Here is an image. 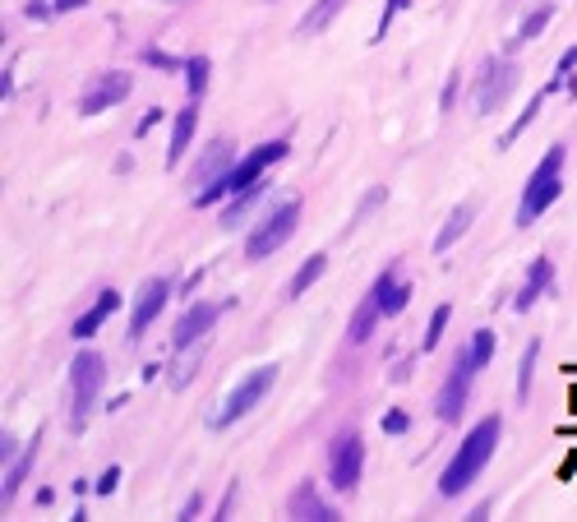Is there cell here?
<instances>
[{"mask_svg": "<svg viewBox=\"0 0 577 522\" xmlns=\"http://www.w3.org/2000/svg\"><path fill=\"white\" fill-rule=\"evenodd\" d=\"M236 158H241V153H236V144L217 134L213 144L199 148V158H194V167H190V185H199V190H204V185H213L222 171L236 167Z\"/></svg>", "mask_w": 577, "mask_h": 522, "instance_id": "4fadbf2b", "label": "cell"}, {"mask_svg": "<svg viewBox=\"0 0 577 522\" xmlns=\"http://www.w3.org/2000/svg\"><path fill=\"white\" fill-rule=\"evenodd\" d=\"M564 162H568V148L550 144V148H545V158L536 162V171L527 176L522 199H517V213H513V222L522 231H527L531 222H541L545 213L559 204V195H564Z\"/></svg>", "mask_w": 577, "mask_h": 522, "instance_id": "3957f363", "label": "cell"}, {"mask_svg": "<svg viewBox=\"0 0 577 522\" xmlns=\"http://www.w3.org/2000/svg\"><path fill=\"white\" fill-rule=\"evenodd\" d=\"M517 79H522V70L513 65V56H485L476 70V84H471V107L481 116H494L517 93Z\"/></svg>", "mask_w": 577, "mask_h": 522, "instance_id": "52a82bcc", "label": "cell"}, {"mask_svg": "<svg viewBox=\"0 0 577 522\" xmlns=\"http://www.w3.org/2000/svg\"><path fill=\"white\" fill-rule=\"evenodd\" d=\"M116 310H121V292H116V287H107V292H97V301L88 305L84 315H79V319L70 324V338H74V342H88V338L97 333V328H102L111 315H116Z\"/></svg>", "mask_w": 577, "mask_h": 522, "instance_id": "ac0fdd59", "label": "cell"}, {"mask_svg": "<svg viewBox=\"0 0 577 522\" xmlns=\"http://www.w3.org/2000/svg\"><path fill=\"white\" fill-rule=\"evenodd\" d=\"M199 278H204V268H199V273H190V278L181 282V296H185V301H190V296H194V287H199Z\"/></svg>", "mask_w": 577, "mask_h": 522, "instance_id": "f6af8a7d", "label": "cell"}, {"mask_svg": "<svg viewBox=\"0 0 577 522\" xmlns=\"http://www.w3.org/2000/svg\"><path fill=\"white\" fill-rule=\"evenodd\" d=\"M194 134H199V102H185L171 121V144H167V167H181L194 148Z\"/></svg>", "mask_w": 577, "mask_h": 522, "instance_id": "e0dca14e", "label": "cell"}, {"mask_svg": "<svg viewBox=\"0 0 577 522\" xmlns=\"http://www.w3.org/2000/svg\"><path fill=\"white\" fill-rule=\"evenodd\" d=\"M407 430H411V412L393 407V412L384 416V435H407Z\"/></svg>", "mask_w": 577, "mask_h": 522, "instance_id": "74e56055", "label": "cell"}, {"mask_svg": "<svg viewBox=\"0 0 577 522\" xmlns=\"http://www.w3.org/2000/svg\"><path fill=\"white\" fill-rule=\"evenodd\" d=\"M236 495H241V486H236V481H231V486L222 490V499H217L213 518H231V509H236Z\"/></svg>", "mask_w": 577, "mask_h": 522, "instance_id": "f35d334b", "label": "cell"}, {"mask_svg": "<svg viewBox=\"0 0 577 522\" xmlns=\"http://www.w3.org/2000/svg\"><path fill=\"white\" fill-rule=\"evenodd\" d=\"M139 61H144L148 70H162V74H185L181 56H171V51H162V47H144L139 51Z\"/></svg>", "mask_w": 577, "mask_h": 522, "instance_id": "1f68e13d", "label": "cell"}, {"mask_svg": "<svg viewBox=\"0 0 577 522\" xmlns=\"http://www.w3.org/2000/svg\"><path fill=\"white\" fill-rule=\"evenodd\" d=\"M162 370H167V365H157V361H148V365H144V384H153V379H157V375H162Z\"/></svg>", "mask_w": 577, "mask_h": 522, "instance_id": "681fc988", "label": "cell"}, {"mask_svg": "<svg viewBox=\"0 0 577 522\" xmlns=\"http://www.w3.org/2000/svg\"><path fill=\"white\" fill-rule=\"evenodd\" d=\"M411 296H416V287H411V282H402V278H397V282H393V292L384 296V319L402 315V310H407V305H411Z\"/></svg>", "mask_w": 577, "mask_h": 522, "instance_id": "d6a6232c", "label": "cell"}, {"mask_svg": "<svg viewBox=\"0 0 577 522\" xmlns=\"http://www.w3.org/2000/svg\"><path fill=\"white\" fill-rule=\"evenodd\" d=\"M227 310H236V296H227V301H190L181 310V319L171 324V347H190V342L208 338Z\"/></svg>", "mask_w": 577, "mask_h": 522, "instance_id": "8fae6325", "label": "cell"}, {"mask_svg": "<svg viewBox=\"0 0 577 522\" xmlns=\"http://www.w3.org/2000/svg\"><path fill=\"white\" fill-rule=\"evenodd\" d=\"M550 98L554 93H577V47H568L564 56H559V65H554V74H550Z\"/></svg>", "mask_w": 577, "mask_h": 522, "instance_id": "83f0119b", "label": "cell"}, {"mask_svg": "<svg viewBox=\"0 0 577 522\" xmlns=\"http://www.w3.org/2000/svg\"><path fill=\"white\" fill-rule=\"evenodd\" d=\"M407 5H411V0H384V14H379V24H374V37H370L374 47H379V42H384V37H388V28H393V19H397V14H402V10H407Z\"/></svg>", "mask_w": 577, "mask_h": 522, "instance_id": "836d02e7", "label": "cell"}, {"mask_svg": "<svg viewBox=\"0 0 577 522\" xmlns=\"http://www.w3.org/2000/svg\"><path fill=\"white\" fill-rule=\"evenodd\" d=\"M273 384H277V365L273 361L245 370V375L227 389V398L217 402V412L208 416V430H231L236 421H245V416H250L254 407L268 398V393H273Z\"/></svg>", "mask_w": 577, "mask_h": 522, "instance_id": "5b68a950", "label": "cell"}, {"mask_svg": "<svg viewBox=\"0 0 577 522\" xmlns=\"http://www.w3.org/2000/svg\"><path fill=\"white\" fill-rule=\"evenodd\" d=\"M476 365H471V352L462 347V352L453 356V365H448L444 384H439V393H434V416H439V425H453L462 421V412H467L471 402V384H476Z\"/></svg>", "mask_w": 577, "mask_h": 522, "instance_id": "ba28073f", "label": "cell"}, {"mask_svg": "<svg viewBox=\"0 0 577 522\" xmlns=\"http://www.w3.org/2000/svg\"><path fill=\"white\" fill-rule=\"evenodd\" d=\"M550 19H554V5H550V0H545V5H536V10H531L527 19H522V24H517L513 42H508V56H513L517 47H527V42H536V37H541L545 28H550Z\"/></svg>", "mask_w": 577, "mask_h": 522, "instance_id": "cb8c5ba5", "label": "cell"}, {"mask_svg": "<svg viewBox=\"0 0 577 522\" xmlns=\"http://www.w3.org/2000/svg\"><path fill=\"white\" fill-rule=\"evenodd\" d=\"M171 296H176V282L167 278V273H157V278H148L139 292H134L130 301V324H125V342H144V333L157 324V315L171 305Z\"/></svg>", "mask_w": 577, "mask_h": 522, "instance_id": "30bf717a", "label": "cell"}, {"mask_svg": "<svg viewBox=\"0 0 577 522\" xmlns=\"http://www.w3.org/2000/svg\"><path fill=\"white\" fill-rule=\"evenodd\" d=\"M74 495H79V499H84V495H93V481H84V476H79V481H74Z\"/></svg>", "mask_w": 577, "mask_h": 522, "instance_id": "f907efd6", "label": "cell"}, {"mask_svg": "<svg viewBox=\"0 0 577 522\" xmlns=\"http://www.w3.org/2000/svg\"><path fill=\"white\" fill-rule=\"evenodd\" d=\"M116 490H121V467H107V472L93 481V495L107 499V495H116Z\"/></svg>", "mask_w": 577, "mask_h": 522, "instance_id": "8d00e7d4", "label": "cell"}, {"mask_svg": "<svg viewBox=\"0 0 577 522\" xmlns=\"http://www.w3.org/2000/svg\"><path fill=\"white\" fill-rule=\"evenodd\" d=\"M342 10H347V0H314L310 10H305V19L296 24V37H319Z\"/></svg>", "mask_w": 577, "mask_h": 522, "instance_id": "603a6c76", "label": "cell"}, {"mask_svg": "<svg viewBox=\"0 0 577 522\" xmlns=\"http://www.w3.org/2000/svg\"><path fill=\"white\" fill-rule=\"evenodd\" d=\"M384 199H388V185H374L370 195H365V199H361V204H356V213H351V227H361V222H365V218H370L374 208H384Z\"/></svg>", "mask_w": 577, "mask_h": 522, "instance_id": "e575fe53", "label": "cell"}, {"mask_svg": "<svg viewBox=\"0 0 577 522\" xmlns=\"http://www.w3.org/2000/svg\"><path fill=\"white\" fill-rule=\"evenodd\" d=\"M37 449H42V430H37V435L24 444V453L5 467V486H0V504H5V509H10L14 499H19V490H24L28 472H33V462H37Z\"/></svg>", "mask_w": 577, "mask_h": 522, "instance_id": "d6986e66", "label": "cell"}, {"mask_svg": "<svg viewBox=\"0 0 577 522\" xmlns=\"http://www.w3.org/2000/svg\"><path fill=\"white\" fill-rule=\"evenodd\" d=\"M379 319H384V305H379V296H374V292H365V301L356 305V315H351V324H347V342H351V347L370 342V333L379 328Z\"/></svg>", "mask_w": 577, "mask_h": 522, "instance_id": "7402d4cb", "label": "cell"}, {"mask_svg": "<svg viewBox=\"0 0 577 522\" xmlns=\"http://www.w3.org/2000/svg\"><path fill=\"white\" fill-rule=\"evenodd\" d=\"M171 361H167V389L185 393L194 384V375H199V365H204V352H208V338L190 342V347H171Z\"/></svg>", "mask_w": 577, "mask_h": 522, "instance_id": "2e32d148", "label": "cell"}, {"mask_svg": "<svg viewBox=\"0 0 577 522\" xmlns=\"http://www.w3.org/2000/svg\"><path fill=\"white\" fill-rule=\"evenodd\" d=\"M365 476V444L356 430H342V435L328 439V486L337 495H356Z\"/></svg>", "mask_w": 577, "mask_h": 522, "instance_id": "9c48e42d", "label": "cell"}, {"mask_svg": "<svg viewBox=\"0 0 577 522\" xmlns=\"http://www.w3.org/2000/svg\"><path fill=\"white\" fill-rule=\"evenodd\" d=\"M167 5H181V0H167Z\"/></svg>", "mask_w": 577, "mask_h": 522, "instance_id": "816d5d0a", "label": "cell"}, {"mask_svg": "<svg viewBox=\"0 0 577 522\" xmlns=\"http://www.w3.org/2000/svg\"><path fill=\"white\" fill-rule=\"evenodd\" d=\"M157 121H162V111H157V107H153V111H144V121L134 125V134H139V139H144V134H148V130H153V125H157Z\"/></svg>", "mask_w": 577, "mask_h": 522, "instance_id": "7bdbcfd3", "label": "cell"}, {"mask_svg": "<svg viewBox=\"0 0 577 522\" xmlns=\"http://www.w3.org/2000/svg\"><path fill=\"white\" fill-rule=\"evenodd\" d=\"M301 213H305L301 199H282L277 208H268L264 218L254 222L250 236H245V259H250V264H264L268 255H277V250H282V245L296 236V227H301Z\"/></svg>", "mask_w": 577, "mask_h": 522, "instance_id": "8992f818", "label": "cell"}, {"mask_svg": "<svg viewBox=\"0 0 577 522\" xmlns=\"http://www.w3.org/2000/svg\"><path fill=\"white\" fill-rule=\"evenodd\" d=\"M448 319H453V305H434L430 310V324H425V338H421V352H434L448 333Z\"/></svg>", "mask_w": 577, "mask_h": 522, "instance_id": "4dcf8cb0", "label": "cell"}, {"mask_svg": "<svg viewBox=\"0 0 577 522\" xmlns=\"http://www.w3.org/2000/svg\"><path fill=\"white\" fill-rule=\"evenodd\" d=\"M287 518H310V522H337L333 499L319 495L314 481H301V486L287 495Z\"/></svg>", "mask_w": 577, "mask_h": 522, "instance_id": "9a60e30c", "label": "cell"}, {"mask_svg": "<svg viewBox=\"0 0 577 522\" xmlns=\"http://www.w3.org/2000/svg\"><path fill=\"white\" fill-rule=\"evenodd\" d=\"M287 153H291L287 139H268V144L250 148V153H241V158H236V167L222 171L213 185H204V190L194 195V208H222L227 199H236L241 190H250V185L264 181V176L277 167V162H287Z\"/></svg>", "mask_w": 577, "mask_h": 522, "instance_id": "7a4b0ae2", "label": "cell"}, {"mask_svg": "<svg viewBox=\"0 0 577 522\" xmlns=\"http://www.w3.org/2000/svg\"><path fill=\"white\" fill-rule=\"evenodd\" d=\"M102 389H107V356L88 352L84 342H79V352H74V361H70V430L74 435H79L88 425V416L97 412Z\"/></svg>", "mask_w": 577, "mask_h": 522, "instance_id": "277c9868", "label": "cell"}, {"mask_svg": "<svg viewBox=\"0 0 577 522\" xmlns=\"http://www.w3.org/2000/svg\"><path fill=\"white\" fill-rule=\"evenodd\" d=\"M536 361H541V342L531 338L527 342V352H522V361H517V402L527 407L531 398V379H536Z\"/></svg>", "mask_w": 577, "mask_h": 522, "instance_id": "f1b7e54d", "label": "cell"}, {"mask_svg": "<svg viewBox=\"0 0 577 522\" xmlns=\"http://www.w3.org/2000/svg\"><path fill=\"white\" fill-rule=\"evenodd\" d=\"M208 74H213V61H208V56H185V98L190 102H204Z\"/></svg>", "mask_w": 577, "mask_h": 522, "instance_id": "4316f807", "label": "cell"}, {"mask_svg": "<svg viewBox=\"0 0 577 522\" xmlns=\"http://www.w3.org/2000/svg\"><path fill=\"white\" fill-rule=\"evenodd\" d=\"M457 98H462V74L453 70V74L444 79V88H439V111H444V116H453Z\"/></svg>", "mask_w": 577, "mask_h": 522, "instance_id": "d590c367", "label": "cell"}, {"mask_svg": "<svg viewBox=\"0 0 577 522\" xmlns=\"http://www.w3.org/2000/svg\"><path fill=\"white\" fill-rule=\"evenodd\" d=\"M268 190H273V181L264 176L259 185H250V190H241L236 199H227V204H222V213H217V222H222V227H241V222L250 218L254 208H259V204L268 199Z\"/></svg>", "mask_w": 577, "mask_h": 522, "instance_id": "ffe728a7", "label": "cell"}, {"mask_svg": "<svg viewBox=\"0 0 577 522\" xmlns=\"http://www.w3.org/2000/svg\"><path fill=\"white\" fill-rule=\"evenodd\" d=\"M324 273H328V255H324V250H314V255L305 259V264L296 268V273H291V282H287V296H291V301H296V296H305V292H310V287H314V282L324 278Z\"/></svg>", "mask_w": 577, "mask_h": 522, "instance_id": "d4e9b609", "label": "cell"}, {"mask_svg": "<svg viewBox=\"0 0 577 522\" xmlns=\"http://www.w3.org/2000/svg\"><path fill=\"white\" fill-rule=\"evenodd\" d=\"M19 453H24V449H19V444H14V439H10V435L0 439V462H5V467H10V462H14V458H19Z\"/></svg>", "mask_w": 577, "mask_h": 522, "instance_id": "b9f144b4", "label": "cell"}, {"mask_svg": "<svg viewBox=\"0 0 577 522\" xmlns=\"http://www.w3.org/2000/svg\"><path fill=\"white\" fill-rule=\"evenodd\" d=\"M471 222H476V204H457L453 213H448L444 218V227H439V236H434V255H448V250H453L457 241H462V236H467L471 231Z\"/></svg>", "mask_w": 577, "mask_h": 522, "instance_id": "44dd1931", "label": "cell"}, {"mask_svg": "<svg viewBox=\"0 0 577 522\" xmlns=\"http://www.w3.org/2000/svg\"><path fill=\"white\" fill-rule=\"evenodd\" d=\"M199 513H204V495L194 490V495L181 504V513H176V518H181V522H194V518H199Z\"/></svg>", "mask_w": 577, "mask_h": 522, "instance_id": "ab89813d", "label": "cell"}, {"mask_svg": "<svg viewBox=\"0 0 577 522\" xmlns=\"http://www.w3.org/2000/svg\"><path fill=\"white\" fill-rule=\"evenodd\" d=\"M499 435H504V416L499 412L481 416V421L471 425L467 435H462V444L453 449V458H448L444 476H439V495L444 499L467 495L471 481H481V472L490 467L494 449H499Z\"/></svg>", "mask_w": 577, "mask_h": 522, "instance_id": "6da1fadb", "label": "cell"}, {"mask_svg": "<svg viewBox=\"0 0 577 522\" xmlns=\"http://www.w3.org/2000/svg\"><path fill=\"white\" fill-rule=\"evenodd\" d=\"M56 14H74V10H88V0H51Z\"/></svg>", "mask_w": 577, "mask_h": 522, "instance_id": "ee69618b", "label": "cell"}, {"mask_svg": "<svg viewBox=\"0 0 577 522\" xmlns=\"http://www.w3.org/2000/svg\"><path fill=\"white\" fill-rule=\"evenodd\" d=\"M37 504H42V509H51V504H56V490L42 486V490H37Z\"/></svg>", "mask_w": 577, "mask_h": 522, "instance_id": "c3c4849f", "label": "cell"}, {"mask_svg": "<svg viewBox=\"0 0 577 522\" xmlns=\"http://www.w3.org/2000/svg\"><path fill=\"white\" fill-rule=\"evenodd\" d=\"M130 93H134L130 74L125 70H102V74H93V84L79 93V111H84V116H102V111L121 107Z\"/></svg>", "mask_w": 577, "mask_h": 522, "instance_id": "7c38bea8", "label": "cell"}, {"mask_svg": "<svg viewBox=\"0 0 577 522\" xmlns=\"http://www.w3.org/2000/svg\"><path fill=\"white\" fill-rule=\"evenodd\" d=\"M550 292H554V259L536 255V259H531V268H527V282H522L517 296H513V310H517V315H527L531 305L541 301V296H550Z\"/></svg>", "mask_w": 577, "mask_h": 522, "instance_id": "5bb4252c", "label": "cell"}, {"mask_svg": "<svg viewBox=\"0 0 577 522\" xmlns=\"http://www.w3.org/2000/svg\"><path fill=\"white\" fill-rule=\"evenodd\" d=\"M471 365H476V370H485V365L494 361V352H499V338H494V328H476V333H471Z\"/></svg>", "mask_w": 577, "mask_h": 522, "instance_id": "f546056e", "label": "cell"}, {"mask_svg": "<svg viewBox=\"0 0 577 522\" xmlns=\"http://www.w3.org/2000/svg\"><path fill=\"white\" fill-rule=\"evenodd\" d=\"M545 98H550V88H541V93H536V98L527 102V111H517V121L508 125L504 134H499V148H513L517 139H522V134L531 130V125H536V116H541V107H545Z\"/></svg>", "mask_w": 577, "mask_h": 522, "instance_id": "484cf974", "label": "cell"}, {"mask_svg": "<svg viewBox=\"0 0 577 522\" xmlns=\"http://www.w3.org/2000/svg\"><path fill=\"white\" fill-rule=\"evenodd\" d=\"M407 379H411V361H397L393 365V384H407Z\"/></svg>", "mask_w": 577, "mask_h": 522, "instance_id": "bcb514c9", "label": "cell"}, {"mask_svg": "<svg viewBox=\"0 0 577 522\" xmlns=\"http://www.w3.org/2000/svg\"><path fill=\"white\" fill-rule=\"evenodd\" d=\"M24 14H28V19H51V14H56V5H47V0H28Z\"/></svg>", "mask_w": 577, "mask_h": 522, "instance_id": "60d3db41", "label": "cell"}, {"mask_svg": "<svg viewBox=\"0 0 577 522\" xmlns=\"http://www.w3.org/2000/svg\"><path fill=\"white\" fill-rule=\"evenodd\" d=\"M10 93H14V74H10V65H5V79H0V98L10 102Z\"/></svg>", "mask_w": 577, "mask_h": 522, "instance_id": "7dc6e473", "label": "cell"}]
</instances>
